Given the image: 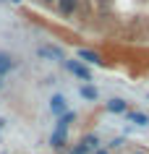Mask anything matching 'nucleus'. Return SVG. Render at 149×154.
<instances>
[{
    "mask_svg": "<svg viewBox=\"0 0 149 154\" xmlns=\"http://www.w3.org/2000/svg\"><path fill=\"white\" fill-rule=\"evenodd\" d=\"M66 65H68V71L73 73V76H79L81 81H92V73L86 71V68H84L79 60H66Z\"/></svg>",
    "mask_w": 149,
    "mask_h": 154,
    "instance_id": "7ed1b4c3",
    "label": "nucleus"
},
{
    "mask_svg": "<svg viewBox=\"0 0 149 154\" xmlns=\"http://www.w3.org/2000/svg\"><path fill=\"white\" fill-rule=\"evenodd\" d=\"M58 5H60V13L63 16H71L76 8V0H58Z\"/></svg>",
    "mask_w": 149,
    "mask_h": 154,
    "instance_id": "423d86ee",
    "label": "nucleus"
},
{
    "mask_svg": "<svg viewBox=\"0 0 149 154\" xmlns=\"http://www.w3.org/2000/svg\"><path fill=\"white\" fill-rule=\"evenodd\" d=\"M128 118H131V123H136V125H147V123H149V118L144 112H131Z\"/></svg>",
    "mask_w": 149,
    "mask_h": 154,
    "instance_id": "9d476101",
    "label": "nucleus"
},
{
    "mask_svg": "<svg viewBox=\"0 0 149 154\" xmlns=\"http://www.w3.org/2000/svg\"><path fill=\"white\" fill-rule=\"evenodd\" d=\"M0 89H3V79H0Z\"/></svg>",
    "mask_w": 149,
    "mask_h": 154,
    "instance_id": "f8f14e48",
    "label": "nucleus"
},
{
    "mask_svg": "<svg viewBox=\"0 0 149 154\" xmlns=\"http://www.w3.org/2000/svg\"><path fill=\"white\" fill-rule=\"evenodd\" d=\"M37 55L45 57V60H52V63H60V60H66V57H63V50L50 47V45H42V47H37Z\"/></svg>",
    "mask_w": 149,
    "mask_h": 154,
    "instance_id": "f257e3e1",
    "label": "nucleus"
},
{
    "mask_svg": "<svg viewBox=\"0 0 149 154\" xmlns=\"http://www.w3.org/2000/svg\"><path fill=\"white\" fill-rule=\"evenodd\" d=\"M81 97H84V99H89V102H94V99H97V89L86 84V86H81Z\"/></svg>",
    "mask_w": 149,
    "mask_h": 154,
    "instance_id": "6e6552de",
    "label": "nucleus"
},
{
    "mask_svg": "<svg viewBox=\"0 0 149 154\" xmlns=\"http://www.w3.org/2000/svg\"><path fill=\"white\" fill-rule=\"evenodd\" d=\"M50 112L55 115V118H60V115H66L68 112V102L63 94H55V97L50 99Z\"/></svg>",
    "mask_w": 149,
    "mask_h": 154,
    "instance_id": "f03ea898",
    "label": "nucleus"
},
{
    "mask_svg": "<svg viewBox=\"0 0 149 154\" xmlns=\"http://www.w3.org/2000/svg\"><path fill=\"white\" fill-rule=\"evenodd\" d=\"M13 68H16L13 55H8V52H0V79H3V76H8Z\"/></svg>",
    "mask_w": 149,
    "mask_h": 154,
    "instance_id": "20e7f679",
    "label": "nucleus"
},
{
    "mask_svg": "<svg viewBox=\"0 0 149 154\" xmlns=\"http://www.w3.org/2000/svg\"><path fill=\"white\" fill-rule=\"evenodd\" d=\"M107 110H110V112H123V110H126V102H123V99H110V102H107Z\"/></svg>",
    "mask_w": 149,
    "mask_h": 154,
    "instance_id": "0eeeda50",
    "label": "nucleus"
},
{
    "mask_svg": "<svg viewBox=\"0 0 149 154\" xmlns=\"http://www.w3.org/2000/svg\"><path fill=\"white\" fill-rule=\"evenodd\" d=\"M97 154H107V152H97Z\"/></svg>",
    "mask_w": 149,
    "mask_h": 154,
    "instance_id": "ddd939ff",
    "label": "nucleus"
},
{
    "mask_svg": "<svg viewBox=\"0 0 149 154\" xmlns=\"http://www.w3.org/2000/svg\"><path fill=\"white\" fill-rule=\"evenodd\" d=\"M79 57H81L84 63H102L99 55H97V52H92V50H79Z\"/></svg>",
    "mask_w": 149,
    "mask_h": 154,
    "instance_id": "39448f33",
    "label": "nucleus"
},
{
    "mask_svg": "<svg viewBox=\"0 0 149 154\" xmlns=\"http://www.w3.org/2000/svg\"><path fill=\"white\" fill-rule=\"evenodd\" d=\"M97 144H99V141H97V136H84V138H81V146L86 149V152L97 149Z\"/></svg>",
    "mask_w": 149,
    "mask_h": 154,
    "instance_id": "1a4fd4ad",
    "label": "nucleus"
},
{
    "mask_svg": "<svg viewBox=\"0 0 149 154\" xmlns=\"http://www.w3.org/2000/svg\"><path fill=\"white\" fill-rule=\"evenodd\" d=\"M45 3H52V0H45Z\"/></svg>",
    "mask_w": 149,
    "mask_h": 154,
    "instance_id": "2eb2a0df",
    "label": "nucleus"
},
{
    "mask_svg": "<svg viewBox=\"0 0 149 154\" xmlns=\"http://www.w3.org/2000/svg\"><path fill=\"white\" fill-rule=\"evenodd\" d=\"M71 154H86V149H84V146L79 144V146H73V152H71Z\"/></svg>",
    "mask_w": 149,
    "mask_h": 154,
    "instance_id": "9b49d317",
    "label": "nucleus"
},
{
    "mask_svg": "<svg viewBox=\"0 0 149 154\" xmlns=\"http://www.w3.org/2000/svg\"><path fill=\"white\" fill-rule=\"evenodd\" d=\"M13 3H21V0H13Z\"/></svg>",
    "mask_w": 149,
    "mask_h": 154,
    "instance_id": "4468645a",
    "label": "nucleus"
}]
</instances>
